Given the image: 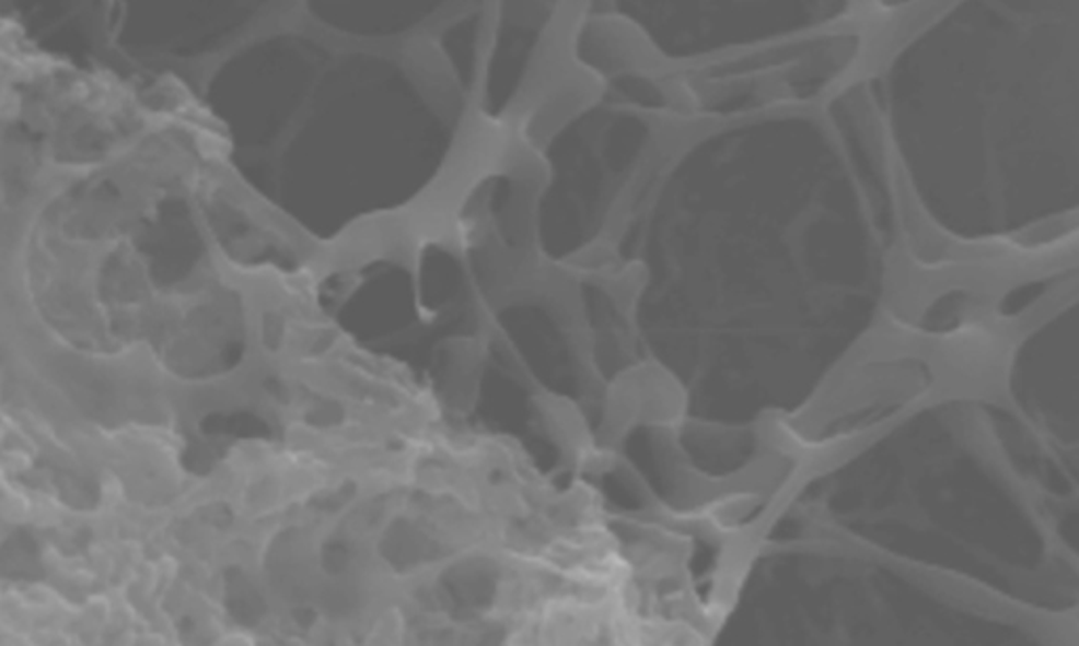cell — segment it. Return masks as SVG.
<instances>
[{
  "label": "cell",
  "instance_id": "obj_1",
  "mask_svg": "<svg viewBox=\"0 0 1079 646\" xmlns=\"http://www.w3.org/2000/svg\"><path fill=\"white\" fill-rule=\"evenodd\" d=\"M36 543L28 533L13 535L0 550V573L13 579H34L38 577V554Z\"/></svg>",
  "mask_w": 1079,
  "mask_h": 646
}]
</instances>
